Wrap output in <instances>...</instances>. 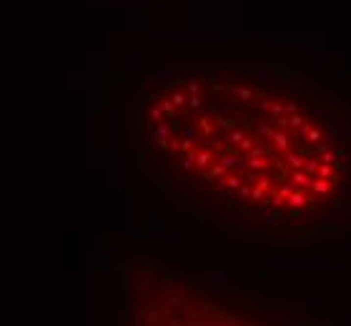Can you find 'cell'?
Segmentation results:
<instances>
[{
	"label": "cell",
	"instance_id": "obj_2",
	"mask_svg": "<svg viewBox=\"0 0 351 326\" xmlns=\"http://www.w3.org/2000/svg\"><path fill=\"white\" fill-rule=\"evenodd\" d=\"M123 326H278L211 296L188 278L153 264L123 278Z\"/></svg>",
	"mask_w": 351,
	"mask_h": 326
},
{
	"label": "cell",
	"instance_id": "obj_1",
	"mask_svg": "<svg viewBox=\"0 0 351 326\" xmlns=\"http://www.w3.org/2000/svg\"><path fill=\"white\" fill-rule=\"evenodd\" d=\"M148 161L188 201L281 238L351 216V123L289 65H196L138 105Z\"/></svg>",
	"mask_w": 351,
	"mask_h": 326
}]
</instances>
